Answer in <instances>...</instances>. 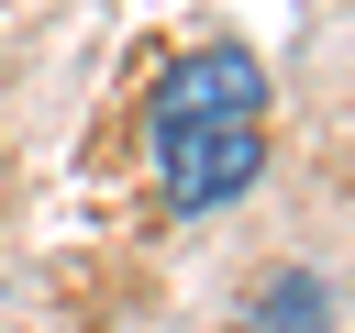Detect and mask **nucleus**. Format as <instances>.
I'll use <instances>...</instances> for the list:
<instances>
[{"label":"nucleus","mask_w":355,"mask_h":333,"mask_svg":"<svg viewBox=\"0 0 355 333\" xmlns=\"http://www.w3.org/2000/svg\"><path fill=\"white\" fill-rule=\"evenodd\" d=\"M266 166V122H178L155 133V178H166V211H222L244 200Z\"/></svg>","instance_id":"nucleus-1"},{"label":"nucleus","mask_w":355,"mask_h":333,"mask_svg":"<svg viewBox=\"0 0 355 333\" xmlns=\"http://www.w3.org/2000/svg\"><path fill=\"white\" fill-rule=\"evenodd\" d=\"M178 122H266V67H255V44H200V56H178L166 89H155V111H144V133H178Z\"/></svg>","instance_id":"nucleus-2"},{"label":"nucleus","mask_w":355,"mask_h":333,"mask_svg":"<svg viewBox=\"0 0 355 333\" xmlns=\"http://www.w3.org/2000/svg\"><path fill=\"white\" fill-rule=\"evenodd\" d=\"M255 333H333L322 322V278H266L255 289Z\"/></svg>","instance_id":"nucleus-3"}]
</instances>
